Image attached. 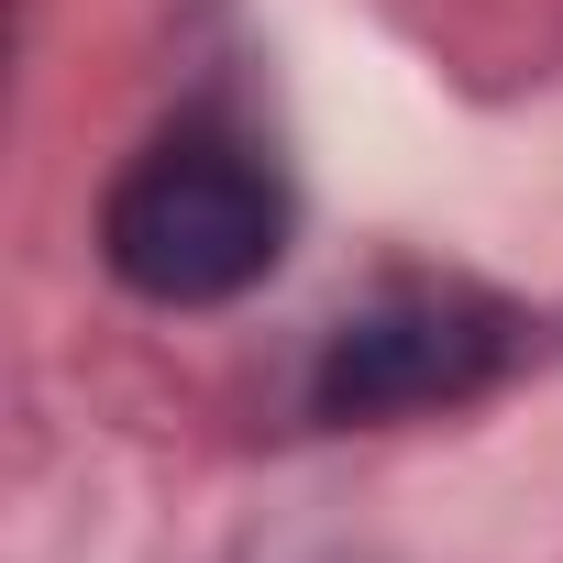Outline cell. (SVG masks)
Instances as JSON below:
<instances>
[{
	"label": "cell",
	"mask_w": 563,
	"mask_h": 563,
	"mask_svg": "<svg viewBox=\"0 0 563 563\" xmlns=\"http://www.w3.org/2000/svg\"><path fill=\"white\" fill-rule=\"evenodd\" d=\"M288 254V177L232 122H166L100 199V265L144 310H221Z\"/></svg>",
	"instance_id": "obj_1"
},
{
	"label": "cell",
	"mask_w": 563,
	"mask_h": 563,
	"mask_svg": "<svg viewBox=\"0 0 563 563\" xmlns=\"http://www.w3.org/2000/svg\"><path fill=\"white\" fill-rule=\"evenodd\" d=\"M519 354V310L486 288H387L354 321H332L321 365H310V409L321 420H420V409H464L508 376Z\"/></svg>",
	"instance_id": "obj_2"
}]
</instances>
